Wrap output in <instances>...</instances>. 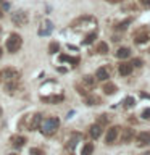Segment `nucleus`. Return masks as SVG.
Wrapping results in <instances>:
<instances>
[{
  "label": "nucleus",
  "instance_id": "obj_1",
  "mask_svg": "<svg viewBox=\"0 0 150 155\" xmlns=\"http://www.w3.org/2000/svg\"><path fill=\"white\" fill-rule=\"evenodd\" d=\"M58 126H60V120L55 118V116H50V118H47V120H42V123L39 128H41V133L44 136H52L53 133H57Z\"/></svg>",
  "mask_w": 150,
  "mask_h": 155
},
{
  "label": "nucleus",
  "instance_id": "obj_2",
  "mask_svg": "<svg viewBox=\"0 0 150 155\" xmlns=\"http://www.w3.org/2000/svg\"><path fill=\"white\" fill-rule=\"evenodd\" d=\"M23 45V39L19 34H10V37L7 39V42H5V47H7V50L10 53H15L18 52L19 48Z\"/></svg>",
  "mask_w": 150,
  "mask_h": 155
},
{
  "label": "nucleus",
  "instance_id": "obj_3",
  "mask_svg": "<svg viewBox=\"0 0 150 155\" xmlns=\"http://www.w3.org/2000/svg\"><path fill=\"white\" fill-rule=\"evenodd\" d=\"M19 78H21V73H19L16 68H5V70H3V79H5V82H18Z\"/></svg>",
  "mask_w": 150,
  "mask_h": 155
},
{
  "label": "nucleus",
  "instance_id": "obj_4",
  "mask_svg": "<svg viewBox=\"0 0 150 155\" xmlns=\"http://www.w3.org/2000/svg\"><path fill=\"white\" fill-rule=\"evenodd\" d=\"M42 123V115L41 113H34L28 118V129L29 131H34V129H39V126Z\"/></svg>",
  "mask_w": 150,
  "mask_h": 155
},
{
  "label": "nucleus",
  "instance_id": "obj_5",
  "mask_svg": "<svg viewBox=\"0 0 150 155\" xmlns=\"http://www.w3.org/2000/svg\"><path fill=\"white\" fill-rule=\"evenodd\" d=\"M11 21L15 24H18V26H24V24L28 23V15L24 12H16V13H13Z\"/></svg>",
  "mask_w": 150,
  "mask_h": 155
},
{
  "label": "nucleus",
  "instance_id": "obj_6",
  "mask_svg": "<svg viewBox=\"0 0 150 155\" xmlns=\"http://www.w3.org/2000/svg\"><path fill=\"white\" fill-rule=\"evenodd\" d=\"M118 129H119V128L113 126V128H110L108 131H106V136H105L106 144H113V142H115V139L118 137Z\"/></svg>",
  "mask_w": 150,
  "mask_h": 155
},
{
  "label": "nucleus",
  "instance_id": "obj_7",
  "mask_svg": "<svg viewBox=\"0 0 150 155\" xmlns=\"http://www.w3.org/2000/svg\"><path fill=\"white\" fill-rule=\"evenodd\" d=\"M150 144V133L148 131H142L137 134V145H148Z\"/></svg>",
  "mask_w": 150,
  "mask_h": 155
},
{
  "label": "nucleus",
  "instance_id": "obj_8",
  "mask_svg": "<svg viewBox=\"0 0 150 155\" xmlns=\"http://www.w3.org/2000/svg\"><path fill=\"white\" fill-rule=\"evenodd\" d=\"M42 102H45V104H60V102L65 100V97H63L61 94L60 95H48V97H41Z\"/></svg>",
  "mask_w": 150,
  "mask_h": 155
},
{
  "label": "nucleus",
  "instance_id": "obj_9",
  "mask_svg": "<svg viewBox=\"0 0 150 155\" xmlns=\"http://www.w3.org/2000/svg\"><path fill=\"white\" fill-rule=\"evenodd\" d=\"M118 71L121 76H129L132 73V63H121L118 66Z\"/></svg>",
  "mask_w": 150,
  "mask_h": 155
},
{
  "label": "nucleus",
  "instance_id": "obj_10",
  "mask_svg": "<svg viewBox=\"0 0 150 155\" xmlns=\"http://www.w3.org/2000/svg\"><path fill=\"white\" fill-rule=\"evenodd\" d=\"M53 31V24H52V21H47L42 24V28L39 29V36H48V34H50Z\"/></svg>",
  "mask_w": 150,
  "mask_h": 155
},
{
  "label": "nucleus",
  "instance_id": "obj_11",
  "mask_svg": "<svg viewBox=\"0 0 150 155\" xmlns=\"http://www.w3.org/2000/svg\"><path fill=\"white\" fill-rule=\"evenodd\" d=\"M89 134L92 139H99L100 134H102V126L100 124H92L89 128Z\"/></svg>",
  "mask_w": 150,
  "mask_h": 155
},
{
  "label": "nucleus",
  "instance_id": "obj_12",
  "mask_svg": "<svg viewBox=\"0 0 150 155\" xmlns=\"http://www.w3.org/2000/svg\"><path fill=\"white\" fill-rule=\"evenodd\" d=\"M24 144H26V137H24V136H15V137H11V145L13 147L21 149Z\"/></svg>",
  "mask_w": 150,
  "mask_h": 155
},
{
  "label": "nucleus",
  "instance_id": "obj_13",
  "mask_svg": "<svg viewBox=\"0 0 150 155\" xmlns=\"http://www.w3.org/2000/svg\"><path fill=\"white\" fill-rule=\"evenodd\" d=\"M95 78L99 81H106L110 78V74H108V70H106V68H99V70H97V73H95Z\"/></svg>",
  "mask_w": 150,
  "mask_h": 155
},
{
  "label": "nucleus",
  "instance_id": "obj_14",
  "mask_svg": "<svg viewBox=\"0 0 150 155\" xmlns=\"http://www.w3.org/2000/svg\"><path fill=\"white\" fill-rule=\"evenodd\" d=\"M116 58H119V60H124V58H128L129 55H131V50L128 47H121V48H118V50H116Z\"/></svg>",
  "mask_w": 150,
  "mask_h": 155
},
{
  "label": "nucleus",
  "instance_id": "obj_15",
  "mask_svg": "<svg viewBox=\"0 0 150 155\" xmlns=\"http://www.w3.org/2000/svg\"><path fill=\"white\" fill-rule=\"evenodd\" d=\"M92 152H94V144H92V142H87L84 147H82L81 155H92Z\"/></svg>",
  "mask_w": 150,
  "mask_h": 155
},
{
  "label": "nucleus",
  "instance_id": "obj_16",
  "mask_svg": "<svg viewBox=\"0 0 150 155\" xmlns=\"http://www.w3.org/2000/svg\"><path fill=\"white\" fill-rule=\"evenodd\" d=\"M95 39H97V32L92 31L90 34H87V36H86V39L82 41V44H84V45H89V44H92V42L95 41Z\"/></svg>",
  "mask_w": 150,
  "mask_h": 155
},
{
  "label": "nucleus",
  "instance_id": "obj_17",
  "mask_svg": "<svg viewBox=\"0 0 150 155\" xmlns=\"http://www.w3.org/2000/svg\"><path fill=\"white\" fill-rule=\"evenodd\" d=\"M60 60L61 61H68V63H71V65H77V63H79V58L68 57V55H60Z\"/></svg>",
  "mask_w": 150,
  "mask_h": 155
},
{
  "label": "nucleus",
  "instance_id": "obj_18",
  "mask_svg": "<svg viewBox=\"0 0 150 155\" xmlns=\"http://www.w3.org/2000/svg\"><path fill=\"white\" fill-rule=\"evenodd\" d=\"M103 91H105V94L111 95V94H115V92H116V86H115V84H111V82H108V84H105V86H103Z\"/></svg>",
  "mask_w": 150,
  "mask_h": 155
},
{
  "label": "nucleus",
  "instance_id": "obj_19",
  "mask_svg": "<svg viewBox=\"0 0 150 155\" xmlns=\"http://www.w3.org/2000/svg\"><path fill=\"white\" fill-rule=\"evenodd\" d=\"M97 52L102 53V55H103V53H108V44H106V42H100L99 45H97Z\"/></svg>",
  "mask_w": 150,
  "mask_h": 155
},
{
  "label": "nucleus",
  "instance_id": "obj_20",
  "mask_svg": "<svg viewBox=\"0 0 150 155\" xmlns=\"http://www.w3.org/2000/svg\"><path fill=\"white\" fill-rule=\"evenodd\" d=\"M82 82H84L87 87H94L95 86V79L92 76H84V78H82Z\"/></svg>",
  "mask_w": 150,
  "mask_h": 155
},
{
  "label": "nucleus",
  "instance_id": "obj_21",
  "mask_svg": "<svg viewBox=\"0 0 150 155\" xmlns=\"http://www.w3.org/2000/svg\"><path fill=\"white\" fill-rule=\"evenodd\" d=\"M100 102L99 97H95V95H89V97H86V104L87 105H97Z\"/></svg>",
  "mask_w": 150,
  "mask_h": 155
},
{
  "label": "nucleus",
  "instance_id": "obj_22",
  "mask_svg": "<svg viewBox=\"0 0 150 155\" xmlns=\"http://www.w3.org/2000/svg\"><path fill=\"white\" fill-rule=\"evenodd\" d=\"M60 50V44L58 42H50V45H48V52L50 53H57Z\"/></svg>",
  "mask_w": 150,
  "mask_h": 155
},
{
  "label": "nucleus",
  "instance_id": "obj_23",
  "mask_svg": "<svg viewBox=\"0 0 150 155\" xmlns=\"http://www.w3.org/2000/svg\"><path fill=\"white\" fill-rule=\"evenodd\" d=\"M134 97H126V99H124V107H126V108H132V107H134Z\"/></svg>",
  "mask_w": 150,
  "mask_h": 155
},
{
  "label": "nucleus",
  "instance_id": "obj_24",
  "mask_svg": "<svg viewBox=\"0 0 150 155\" xmlns=\"http://www.w3.org/2000/svg\"><path fill=\"white\" fill-rule=\"evenodd\" d=\"M132 129H126L124 131V136H123V142H128V140H131V137H132Z\"/></svg>",
  "mask_w": 150,
  "mask_h": 155
},
{
  "label": "nucleus",
  "instance_id": "obj_25",
  "mask_svg": "<svg viewBox=\"0 0 150 155\" xmlns=\"http://www.w3.org/2000/svg\"><path fill=\"white\" fill-rule=\"evenodd\" d=\"M29 155H45V153H44V150H42V149L32 147V149H29Z\"/></svg>",
  "mask_w": 150,
  "mask_h": 155
},
{
  "label": "nucleus",
  "instance_id": "obj_26",
  "mask_svg": "<svg viewBox=\"0 0 150 155\" xmlns=\"http://www.w3.org/2000/svg\"><path fill=\"white\" fill-rule=\"evenodd\" d=\"M147 34H142V36H137L135 37V44H144V42H147Z\"/></svg>",
  "mask_w": 150,
  "mask_h": 155
},
{
  "label": "nucleus",
  "instance_id": "obj_27",
  "mask_svg": "<svg viewBox=\"0 0 150 155\" xmlns=\"http://www.w3.org/2000/svg\"><path fill=\"white\" fill-rule=\"evenodd\" d=\"M129 23H131V19H126V21H123V23H119V24H118V29H124V28L128 26Z\"/></svg>",
  "mask_w": 150,
  "mask_h": 155
},
{
  "label": "nucleus",
  "instance_id": "obj_28",
  "mask_svg": "<svg viewBox=\"0 0 150 155\" xmlns=\"http://www.w3.org/2000/svg\"><path fill=\"white\" fill-rule=\"evenodd\" d=\"M142 118H145V120L150 118V108H145V110L142 111Z\"/></svg>",
  "mask_w": 150,
  "mask_h": 155
},
{
  "label": "nucleus",
  "instance_id": "obj_29",
  "mask_svg": "<svg viewBox=\"0 0 150 155\" xmlns=\"http://www.w3.org/2000/svg\"><path fill=\"white\" fill-rule=\"evenodd\" d=\"M139 2L142 3L145 8H150V0H139Z\"/></svg>",
  "mask_w": 150,
  "mask_h": 155
},
{
  "label": "nucleus",
  "instance_id": "obj_30",
  "mask_svg": "<svg viewBox=\"0 0 150 155\" xmlns=\"http://www.w3.org/2000/svg\"><path fill=\"white\" fill-rule=\"evenodd\" d=\"M140 65H142V61H139V60H134L132 61V66H140Z\"/></svg>",
  "mask_w": 150,
  "mask_h": 155
},
{
  "label": "nucleus",
  "instance_id": "obj_31",
  "mask_svg": "<svg viewBox=\"0 0 150 155\" xmlns=\"http://www.w3.org/2000/svg\"><path fill=\"white\" fill-rule=\"evenodd\" d=\"M110 3H118V2H123V0H108Z\"/></svg>",
  "mask_w": 150,
  "mask_h": 155
},
{
  "label": "nucleus",
  "instance_id": "obj_32",
  "mask_svg": "<svg viewBox=\"0 0 150 155\" xmlns=\"http://www.w3.org/2000/svg\"><path fill=\"white\" fill-rule=\"evenodd\" d=\"M2 53H3V50H2V48H0V57H2Z\"/></svg>",
  "mask_w": 150,
  "mask_h": 155
},
{
  "label": "nucleus",
  "instance_id": "obj_33",
  "mask_svg": "<svg viewBox=\"0 0 150 155\" xmlns=\"http://www.w3.org/2000/svg\"><path fill=\"white\" fill-rule=\"evenodd\" d=\"M0 18H2V12H0Z\"/></svg>",
  "mask_w": 150,
  "mask_h": 155
},
{
  "label": "nucleus",
  "instance_id": "obj_34",
  "mask_svg": "<svg viewBox=\"0 0 150 155\" xmlns=\"http://www.w3.org/2000/svg\"><path fill=\"white\" fill-rule=\"evenodd\" d=\"M10 155H16V153H10Z\"/></svg>",
  "mask_w": 150,
  "mask_h": 155
},
{
  "label": "nucleus",
  "instance_id": "obj_35",
  "mask_svg": "<svg viewBox=\"0 0 150 155\" xmlns=\"http://www.w3.org/2000/svg\"><path fill=\"white\" fill-rule=\"evenodd\" d=\"M68 155H73V153H68Z\"/></svg>",
  "mask_w": 150,
  "mask_h": 155
},
{
  "label": "nucleus",
  "instance_id": "obj_36",
  "mask_svg": "<svg viewBox=\"0 0 150 155\" xmlns=\"http://www.w3.org/2000/svg\"><path fill=\"white\" fill-rule=\"evenodd\" d=\"M0 2H2V0H0Z\"/></svg>",
  "mask_w": 150,
  "mask_h": 155
}]
</instances>
